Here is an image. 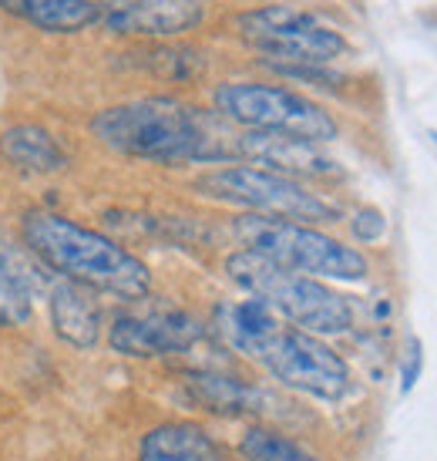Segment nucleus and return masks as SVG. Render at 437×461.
Returning <instances> with one entry per match:
<instances>
[{
	"label": "nucleus",
	"mask_w": 437,
	"mask_h": 461,
	"mask_svg": "<svg viewBox=\"0 0 437 461\" xmlns=\"http://www.w3.org/2000/svg\"><path fill=\"white\" fill-rule=\"evenodd\" d=\"M91 131L115 152L165 162V166L218 162L236 155L232 149H226L212 118L175 98H142V102L104 108L102 115H94Z\"/></svg>",
	"instance_id": "obj_1"
},
{
	"label": "nucleus",
	"mask_w": 437,
	"mask_h": 461,
	"mask_svg": "<svg viewBox=\"0 0 437 461\" xmlns=\"http://www.w3.org/2000/svg\"><path fill=\"white\" fill-rule=\"evenodd\" d=\"M21 230L27 249L65 280L115 294L121 300H142L152 290V273L142 259L102 232L77 226L75 219L58 212H27Z\"/></svg>",
	"instance_id": "obj_2"
},
{
	"label": "nucleus",
	"mask_w": 437,
	"mask_h": 461,
	"mask_svg": "<svg viewBox=\"0 0 437 461\" xmlns=\"http://www.w3.org/2000/svg\"><path fill=\"white\" fill-rule=\"evenodd\" d=\"M226 273L236 286H243L249 296L266 300L283 321L296 323L307 333H343L353 323L347 296L330 290L317 276L286 269L272 259L259 257L253 249H239L226 259Z\"/></svg>",
	"instance_id": "obj_3"
},
{
	"label": "nucleus",
	"mask_w": 437,
	"mask_h": 461,
	"mask_svg": "<svg viewBox=\"0 0 437 461\" xmlns=\"http://www.w3.org/2000/svg\"><path fill=\"white\" fill-rule=\"evenodd\" d=\"M236 236L245 249H253L286 269L307 273V276H330V280H363L367 276L363 253L336 243L326 232L309 230L303 222L249 212V216L236 219Z\"/></svg>",
	"instance_id": "obj_4"
},
{
	"label": "nucleus",
	"mask_w": 437,
	"mask_h": 461,
	"mask_svg": "<svg viewBox=\"0 0 437 461\" xmlns=\"http://www.w3.org/2000/svg\"><path fill=\"white\" fill-rule=\"evenodd\" d=\"M195 189L222 203L243 205L253 216L290 219V222H334L340 216L334 203L320 199L317 193H307L296 179L256 166L216 168L195 182Z\"/></svg>",
	"instance_id": "obj_5"
},
{
	"label": "nucleus",
	"mask_w": 437,
	"mask_h": 461,
	"mask_svg": "<svg viewBox=\"0 0 437 461\" xmlns=\"http://www.w3.org/2000/svg\"><path fill=\"white\" fill-rule=\"evenodd\" d=\"M249 357L263 364L280 384L293 387L299 394L340 401L350 391V367L330 344H323L317 333L280 323L270 337H263Z\"/></svg>",
	"instance_id": "obj_6"
},
{
	"label": "nucleus",
	"mask_w": 437,
	"mask_h": 461,
	"mask_svg": "<svg viewBox=\"0 0 437 461\" xmlns=\"http://www.w3.org/2000/svg\"><path fill=\"white\" fill-rule=\"evenodd\" d=\"M216 108L222 115L253 131H280L307 141H334L336 122L317 102L276 85L232 81L216 91Z\"/></svg>",
	"instance_id": "obj_7"
},
{
	"label": "nucleus",
	"mask_w": 437,
	"mask_h": 461,
	"mask_svg": "<svg viewBox=\"0 0 437 461\" xmlns=\"http://www.w3.org/2000/svg\"><path fill=\"white\" fill-rule=\"evenodd\" d=\"M236 31L249 48L266 58H280V65L290 68H320L347 51V41L334 27L283 4L239 14Z\"/></svg>",
	"instance_id": "obj_8"
},
{
	"label": "nucleus",
	"mask_w": 437,
	"mask_h": 461,
	"mask_svg": "<svg viewBox=\"0 0 437 461\" xmlns=\"http://www.w3.org/2000/svg\"><path fill=\"white\" fill-rule=\"evenodd\" d=\"M202 323L182 310H148L115 317L108 340L125 357H165L202 340Z\"/></svg>",
	"instance_id": "obj_9"
},
{
	"label": "nucleus",
	"mask_w": 437,
	"mask_h": 461,
	"mask_svg": "<svg viewBox=\"0 0 437 461\" xmlns=\"http://www.w3.org/2000/svg\"><path fill=\"white\" fill-rule=\"evenodd\" d=\"M206 17L202 0H108L102 21L115 34H145V38H172L192 31Z\"/></svg>",
	"instance_id": "obj_10"
},
{
	"label": "nucleus",
	"mask_w": 437,
	"mask_h": 461,
	"mask_svg": "<svg viewBox=\"0 0 437 461\" xmlns=\"http://www.w3.org/2000/svg\"><path fill=\"white\" fill-rule=\"evenodd\" d=\"M239 155L256 162V168L276 172V176H330L334 162L317 149V141L280 135V131H249L239 135Z\"/></svg>",
	"instance_id": "obj_11"
},
{
	"label": "nucleus",
	"mask_w": 437,
	"mask_h": 461,
	"mask_svg": "<svg viewBox=\"0 0 437 461\" xmlns=\"http://www.w3.org/2000/svg\"><path fill=\"white\" fill-rule=\"evenodd\" d=\"M51 321L61 340L75 347H94L102 337V307L91 294V286L65 280L51 294Z\"/></svg>",
	"instance_id": "obj_12"
},
{
	"label": "nucleus",
	"mask_w": 437,
	"mask_h": 461,
	"mask_svg": "<svg viewBox=\"0 0 437 461\" xmlns=\"http://www.w3.org/2000/svg\"><path fill=\"white\" fill-rule=\"evenodd\" d=\"M138 461H222V451L202 424L168 421L142 438Z\"/></svg>",
	"instance_id": "obj_13"
},
{
	"label": "nucleus",
	"mask_w": 437,
	"mask_h": 461,
	"mask_svg": "<svg viewBox=\"0 0 437 461\" xmlns=\"http://www.w3.org/2000/svg\"><path fill=\"white\" fill-rule=\"evenodd\" d=\"M0 158L21 176H51V172H61L67 166L54 135L38 129V125H13L4 131L0 135Z\"/></svg>",
	"instance_id": "obj_14"
},
{
	"label": "nucleus",
	"mask_w": 437,
	"mask_h": 461,
	"mask_svg": "<svg viewBox=\"0 0 437 461\" xmlns=\"http://www.w3.org/2000/svg\"><path fill=\"white\" fill-rule=\"evenodd\" d=\"M0 11L48 34H77L102 21V4L94 0H0Z\"/></svg>",
	"instance_id": "obj_15"
},
{
	"label": "nucleus",
	"mask_w": 437,
	"mask_h": 461,
	"mask_svg": "<svg viewBox=\"0 0 437 461\" xmlns=\"http://www.w3.org/2000/svg\"><path fill=\"white\" fill-rule=\"evenodd\" d=\"M40 290V276L21 257H0V327H13L31 317V300Z\"/></svg>",
	"instance_id": "obj_16"
},
{
	"label": "nucleus",
	"mask_w": 437,
	"mask_h": 461,
	"mask_svg": "<svg viewBox=\"0 0 437 461\" xmlns=\"http://www.w3.org/2000/svg\"><path fill=\"white\" fill-rule=\"evenodd\" d=\"M195 401L206 411H218V414H243L253 404V391L239 384L236 377H216V374H199L192 377Z\"/></svg>",
	"instance_id": "obj_17"
},
{
	"label": "nucleus",
	"mask_w": 437,
	"mask_h": 461,
	"mask_svg": "<svg viewBox=\"0 0 437 461\" xmlns=\"http://www.w3.org/2000/svg\"><path fill=\"white\" fill-rule=\"evenodd\" d=\"M239 451L245 461H320L272 428H249L239 441Z\"/></svg>",
	"instance_id": "obj_18"
},
{
	"label": "nucleus",
	"mask_w": 437,
	"mask_h": 461,
	"mask_svg": "<svg viewBox=\"0 0 437 461\" xmlns=\"http://www.w3.org/2000/svg\"><path fill=\"white\" fill-rule=\"evenodd\" d=\"M353 236H357L361 243L380 240V236H384V216H380V209H361V212L353 216Z\"/></svg>",
	"instance_id": "obj_19"
},
{
	"label": "nucleus",
	"mask_w": 437,
	"mask_h": 461,
	"mask_svg": "<svg viewBox=\"0 0 437 461\" xmlns=\"http://www.w3.org/2000/svg\"><path fill=\"white\" fill-rule=\"evenodd\" d=\"M421 367H424V354H421V344L411 340V354L404 360V371H400V381H404V391H411L417 384V377H421Z\"/></svg>",
	"instance_id": "obj_20"
}]
</instances>
